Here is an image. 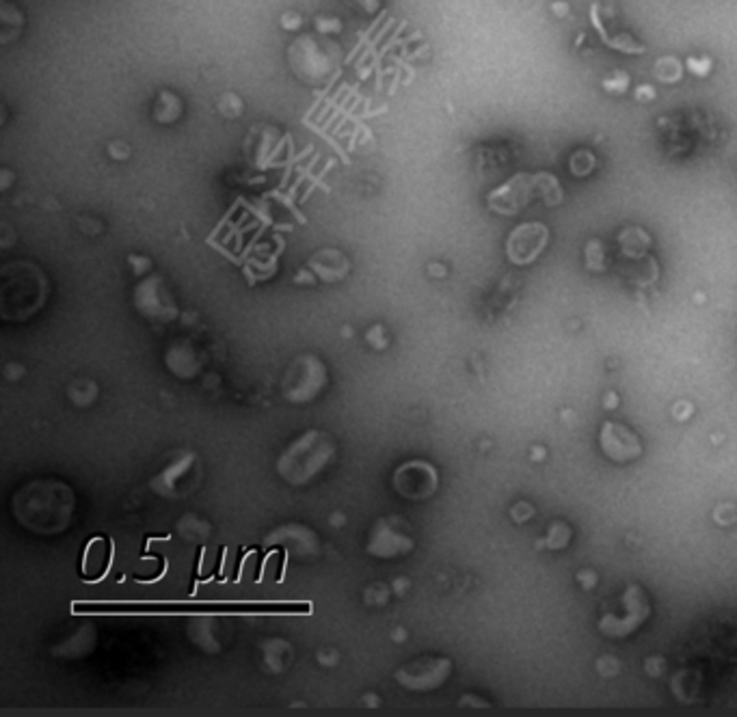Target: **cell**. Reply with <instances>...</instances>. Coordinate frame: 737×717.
<instances>
[{
	"mask_svg": "<svg viewBox=\"0 0 737 717\" xmlns=\"http://www.w3.org/2000/svg\"><path fill=\"white\" fill-rule=\"evenodd\" d=\"M152 285L150 281H143L141 288H136V307L150 318H171L176 316V307H171L169 296L164 292H158V296H152Z\"/></svg>",
	"mask_w": 737,
	"mask_h": 717,
	"instance_id": "cell-15",
	"label": "cell"
},
{
	"mask_svg": "<svg viewBox=\"0 0 737 717\" xmlns=\"http://www.w3.org/2000/svg\"><path fill=\"white\" fill-rule=\"evenodd\" d=\"M534 514V508L530 504H526V501H519V504H515L510 508V516L517 521V523H523V521H530Z\"/></svg>",
	"mask_w": 737,
	"mask_h": 717,
	"instance_id": "cell-25",
	"label": "cell"
},
{
	"mask_svg": "<svg viewBox=\"0 0 737 717\" xmlns=\"http://www.w3.org/2000/svg\"><path fill=\"white\" fill-rule=\"evenodd\" d=\"M651 616V601L640 586H627V590L621 594L618 605L612 611H603L599 618V631L606 637H627L636 629L642 627V623Z\"/></svg>",
	"mask_w": 737,
	"mask_h": 717,
	"instance_id": "cell-5",
	"label": "cell"
},
{
	"mask_svg": "<svg viewBox=\"0 0 737 717\" xmlns=\"http://www.w3.org/2000/svg\"><path fill=\"white\" fill-rule=\"evenodd\" d=\"M713 519L720 525H731L737 519V508L733 504H720L716 510H713Z\"/></svg>",
	"mask_w": 737,
	"mask_h": 717,
	"instance_id": "cell-23",
	"label": "cell"
},
{
	"mask_svg": "<svg viewBox=\"0 0 737 717\" xmlns=\"http://www.w3.org/2000/svg\"><path fill=\"white\" fill-rule=\"evenodd\" d=\"M645 667H647V672H649L651 676H659L661 670H664V659H661V657H653V659H649V661L645 663Z\"/></svg>",
	"mask_w": 737,
	"mask_h": 717,
	"instance_id": "cell-29",
	"label": "cell"
},
{
	"mask_svg": "<svg viewBox=\"0 0 737 717\" xmlns=\"http://www.w3.org/2000/svg\"><path fill=\"white\" fill-rule=\"evenodd\" d=\"M439 484L437 469L426 461H409L396 469L394 473V488L398 495L411 501L428 499Z\"/></svg>",
	"mask_w": 737,
	"mask_h": 717,
	"instance_id": "cell-10",
	"label": "cell"
},
{
	"mask_svg": "<svg viewBox=\"0 0 737 717\" xmlns=\"http://www.w3.org/2000/svg\"><path fill=\"white\" fill-rule=\"evenodd\" d=\"M76 497L65 482L35 480L15 491L11 508L15 519L27 530L52 536L63 532L71 523Z\"/></svg>",
	"mask_w": 737,
	"mask_h": 717,
	"instance_id": "cell-1",
	"label": "cell"
},
{
	"mask_svg": "<svg viewBox=\"0 0 737 717\" xmlns=\"http://www.w3.org/2000/svg\"><path fill=\"white\" fill-rule=\"evenodd\" d=\"M95 646V627L93 625H87L83 629L76 631V635H71L67 642H63L61 646L57 649L59 655L63 657H83L85 653H91V649Z\"/></svg>",
	"mask_w": 737,
	"mask_h": 717,
	"instance_id": "cell-16",
	"label": "cell"
},
{
	"mask_svg": "<svg viewBox=\"0 0 737 717\" xmlns=\"http://www.w3.org/2000/svg\"><path fill=\"white\" fill-rule=\"evenodd\" d=\"M95 393H98V389H95V385L91 380H78V382H74V387L69 389L71 400H74L76 404H80V406L93 402Z\"/></svg>",
	"mask_w": 737,
	"mask_h": 717,
	"instance_id": "cell-21",
	"label": "cell"
},
{
	"mask_svg": "<svg viewBox=\"0 0 737 717\" xmlns=\"http://www.w3.org/2000/svg\"><path fill=\"white\" fill-rule=\"evenodd\" d=\"M578 581H580L582 588L590 590V588H594V584H597V575H594L592 570H580L578 572Z\"/></svg>",
	"mask_w": 737,
	"mask_h": 717,
	"instance_id": "cell-28",
	"label": "cell"
},
{
	"mask_svg": "<svg viewBox=\"0 0 737 717\" xmlns=\"http://www.w3.org/2000/svg\"><path fill=\"white\" fill-rule=\"evenodd\" d=\"M309 266L324 281H340L348 273V257L336 249H322L312 257Z\"/></svg>",
	"mask_w": 737,
	"mask_h": 717,
	"instance_id": "cell-14",
	"label": "cell"
},
{
	"mask_svg": "<svg viewBox=\"0 0 737 717\" xmlns=\"http://www.w3.org/2000/svg\"><path fill=\"white\" fill-rule=\"evenodd\" d=\"M616 402H618V400H616V393H610L608 400H606V406H608V409H612V406H616Z\"/></svg>",
	"mask_w": 737,
	"mask_h": 717,
	"instance_id": "cell-32",
	"label": "cell"
},
{
	"mask_svg": "<svg viewBox=\"0 0 737 717\" xmlns=\"http://www.w3.org/2000/svg\"><path fill=\"white\" fill-rule=\"evenodd\" d=\"M333 456H336L333 439L320 430H309L281 454L277 461V471L290 484L303 486L314 475H318L333 461Z\"/></svg>",
	"mask_w": 737,
	"mask_h": 717,
	"instance_id": "cell-4",
	"label": "cell"
},
{
	"mask_svg": "<svg viewBox=\"0 0 737 717\" xmlns=\"http://www.w3.org/2000/svg\"><path fill=\"white\" fill-rule=\"evenodd\" d=\"M327 385V370L318 356L303 354L294 358L283 378V393L290 402L314 400Z\"/></svg>",
	"mask_w": 737,
	"mask_h": 717,
	"instance_id": "cell-7",
	"label": "cell"
},
{
	"mask_svg": "<svg viewBox=\"0 0 737 717\" xmlns=\"http://www.w3.org/2000/svg\"><path fill=\"white\" fill-rule=\"evenodd\" d=\"M48 281L31 261H13L0 270V316L27 320L43 307Z\"/></svg>",
	"mask_w": 737,
	"mask_h": 717,
	"instance_id": "cell-2",
	"label": "cell"
},
{
	"mask_svg": "<svg viewBox=\"0 0 737 717\" xmlns=\"http://www.w3.org/2000/svg\"><path fill=\"white\" fill-rule=\"evenodd\" d=\"M452 672V661L445 657H422L398 667L396 681L411 691H433L441 687Z\"/></svg>",
	"mask_w": 737,
	"mask_h": 717,
	"instance_id": "cell-9",
	"label": "cell"
},
{
	"mask_svg": "<svg viewBox=\"0 0 737 717\" xmlns=\"http://www.w3.org/2000/svg\"><path fill=\"white\" fill-rule=\"evenodd\" d=\"M413 546H415V540L411 536V528L400 516L378 519L366 544L370 556L385 558V560L407 556L409 551H413Z\"/></svg>",
	"mask_w": 737,
	"mask_h": 717,
	"instance_id": "cell-8",
	"label": "cell"
},
{
	"mask_svg": "<svg viewBox=\"0 0 737 717\" xmlns=\"http://www.w3.org/2000/svg\"><path fill=\"white\" fill-rule=\"evenodd\" d=\"M636 98H638V100H651V98H655V91H653L651 87L642 85V87H638V91H636Z\"/></svg>",
	"mask_w": 737,
	"mask_h": 717,
	"instance_id": "cell-30",
	"label": "cell"
},
{
	"mask_svg": "<svg viewBox=\"0 0 737 717\" xmlns=\"http://www.w3.org/2000/svg\"><path fill=\"white\" fill-rule=\"evenodd\" d=\"M603 87H606V91L623 93V91H627V87H629V78H627L625 74H618V71H616L612 78H606V80H603Z\"/></svg>",
	"mask_w": 737,
	"mask_h": 717,
	"instance_id": "cell-24",
	"label": "cell"
},
{
	"mask_svg": "<svg viewBox=\"0 0 737 717\" xmlns=\"http://www.w3.org/2000/svg\"><path fill=\"white\" fill-rule=\"evenodd\" d=\"M586 264L590 270H603V247L599 240H590L586 247Z\"/></svg>",
	"mask_w": 737,
	"mask_h": 717,
	"instance_id": "cell-22",
	"label": "cell"
},
{
	"mask_svg": "<svg viewBox=\"0 0 737 717\" xmlns=\"http://www.w3.org/2000/svg\"><path fill=\"white\" fill-rule=\"evenodd\" d=\"M687 69L696 76H707L711 69V61L709 59H687Z\"/></svg>",
	"mask_w": 737,
	"mask_h": 717,
	"instance_id": "cell-26",
	"label": "cell"
},
{
	"mask_svg": "<svg viewBox=\"0 0 737 717\" xmlns=\"http://www.w3.org/2000/svg\"><path fill=\"white\" fill-rule=\"evenodd\" d=\"M597 670L603 674V676H614L618 672V663L612 659V657H603L597 661Z\"/></svg>",
	"mask_w": 737,
	"mask_h": 717,
	"instance_id": "cell-27",
	"label": "cell"
},
{
	"mask_svg": "<svg viewBox=\"0 0 737 717\" xmlns=\"http://www.w3.org/2000/svg\"><path fill=\"white\" fill-rule=\"evenodd\" d=\"M188 631L197 646L206 651H219V633H217V620L214 618H197Z\"/></svg>",
	"mask_w": 737,
	"mask_h": 717,
	"instance_id": "cell-17",
	"label": "cell"
},
{
	"mask_svg": "<svg viewBox=\"0 0 737 717\" xmlns=\"http://www.w3.org/2000/svg\"><path fill=\"white\" fill-rule=\"evenodd\" d=\"M532 458H534V461L545 458V449H543V447H534V451H532Z\"/></svg>",
	"mask_w": 737,
	"mask_h": 717,
	"instance_id": "cell-31",
	"label": "cell"
},
{
	"mask_svg": "<svg viewBox=\"0 0 737 717\" xmlns=\"http://www.w3.org/2000/svg\"><path fill=\"white\" fill-rule=\"evenodd\" d=\"M106 542L102 538H95L91 540V544L87 546L85 551V575H89L91 579L100 577L102 572H106V551H104Z\"/></svg>",
	"mask_w": 737,
	"mask_h": 717,
	"instance_id": "cell-18",
	"label": "cell"
},
{
	"mask_svg": "<svg viewBox=\"0 0 737 717\" xmlns=\"http://www.w3.org/2000/svg\"><path fill=\"white\" fill-rule=\"evenodd\" d=\"M201 482V463L195 451H180L178 456L164 465L154 477L152 488L169 499H180L193 493Z\"/></svg>",
	"mask_w": 737,
	"mask_h": 717,
	"instance_id": "cell-6",
	"label": "cell"
},
{
	"mask_svg": "<svg viewBox=\"0 0 737 717\" xmlns=\"http://www.w3.org/2000/svg\"><path fill=\"white\" fill-rule=\"evenodd\" d=\"M568 164H571V171H573V175L584 178V175H588L594 169V156L590 152H586V150H580V152H575L573 156H571Z\"/></svg>",
	"mask_w": 737,
	"mask_h": 717,
	"instance_id": "cell-20",
	"label": "cell"
},
{
	"mask_svg": "<svg viewBox=\"0 0 737 717\" xmlns=\"http://www.w3.org/2000/svg\"><path fill=\"white\" fill-rule=\"evenodd\" d=\"M266 542L288 546V551L299 558H309L318 553L316 534L312 530L303 528V525H285V528H279L266 538Z\"/></svg>",
	"mask_w": 737,
	"mask_h": 717,
	"instance_id": "cell-13",
	"label": "cell"
},
{
	"mask_svg": "<svg viewBox=\"0 0 737 717\" xmlns=\"http://www.w3.org/2000/svg\"><path fill=\"white\" fill-rule=\"evenodd\" d=\"M571 540V528L566 523L562 521H556L550 525V530H547V536L543 540V544L547 549H554V551H560V549H564Z\"/></svg>",
	"mask_w": 737,
	"mask_h": 717,
	"instance_id": "cell-19",
	"label": "cell"
},
{
	"mask_svg": "<svg viewBox=\"0 0 737 717\" xmlns=\"http://www.w3.org/2000/svg\"><path fill=\"white\" fill-rule=\"evenodd\" d=\"M599 445L603 454L614 463H629L642 454L640 439L623 423L606 421L599 430Z\"/></svg>",
	"mask_w": 737,
	"mask_h": 717,
	"instance_id": "cell-12",
	"label": "cell"
},
{
	"mask_svg": "<svg viewBox=\"0 0 737 717\" xmlns=\"http://www.w3.org/2000/svg\"><path fill=\"white\" fill-rule=\"evenodd\" d=\"M532 199L545 201V205H558L562 201V186L552 173H517L506 184L491 190L487 203L493 212L513 217L521 212Z\"/></svg>",
	"mask_w": 737,
	"mask_h": 717,
	"instance_id": "cell-3",
	"label": "cell"
},
{
	"mask_svg": "<svg viewBox=\"0 0 737 717\" xmlns=\"http://www.w3.org/2000/svg\"><path fill=\"white\" fill-rule=\"evenodd\" d=\"M550 240V231L543 223H523L515 227L506 242V255L515 266H526L543 253Z\"/></svg>",
	"mask_w": 737,
	"mask_h": 717,
	"instance_id": "cell-11",
	"label": "cell"
}]
</instances>
